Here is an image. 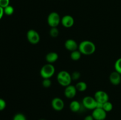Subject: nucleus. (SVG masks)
<instances>
[{"label":"nucleus","mask_w":121,"mask_h":120,"mask_svg":"<svg viewBox=\"0 0 121 120\" xmlns=\"http://www.w3.org/2000/svg\"><path fill=\"white\" fill-rule=\"evenodd\" d=\"M44 120V119H41V120Z\"/></svg>","instance_id":"c756f323"},{"label":"nucleus","mask_w":121,"mask_h":120,"mask_svg":"<svg viewBox=\"0 0 121 120\" xmlns=\"http://www.w3.org/2000/svg\"><path fill=\"white\" fill-rule=\"evenodd\" d=\"M61 23L65 28H71L74 23V20L73 16L69 15H66L63 16L61 19Z\"/></svg>","instance_id":"9b49d317"},{"label":"nucleus","mask_w":121,"mask_h":120,"mask_svg":"<svg viewBox=\"0 0 121 120\" xmlns=\"http://www.w3.org/2000/svg\"><path fill=\"white\" fill-rule=\"evenodd\" d=\"M65 47L66 49L69 51H74L78 50L79 45L76 42V41L72 39H69L66 40L65 43Z\"/></svg>","instance_id":"f8f14e48"},{"label":"nucleus","mask_w":121,"mask_h":120,"mask_svg":"<svg viewBox=\"0 0 121 120\" xmlns=\"http://www.w3.org/2000/svg\"><path fill=\"white\" fill-rule=\"evenodd\" d=\"M9 5V0H0V7L4 8Z\"/></svg>","instance_id":"393cba45"},{"label":"nucleus","mask_w":121,"mask_h":120,"mask_svg":"<svg viewBox=\"0 0 121 120\" xmlns=\"http://www.w3.org/2000/svg\"><path fill=\"white\" fill-rule=\"evenodd\" d=\"M27 38L28 42L32 44H37L40 40L39 32L34 29H30L27 32Z\"/></svg>","instance_id":"423d86ee"},{"label":"nucleus","mask_w":121,"mask_h":120,"mask_svg":"<svg viewBox=\"0 0 121 120\" xmlns=\"http://www.w3.org/2000/svg\"><path fill=\"white\" fill-rule=\"evenodd\" d=\"M78 50L85 55H92L96 51L95 44L92 41L85 40L79 44Z\"/></svg>","instance_id":"f257e3e1"},{"label":"nucleus","mask_w":121,"mask_h":120,"mask_svg":"<svg viewBox=\"0 0 121 120\" xmlns=\"http://www.w3.org/2000/svg\"><path fill=\"white\" fill-rule=\"evenodd\" d=\"M69 107L70 110L73 112H78L80 111L83 108H84L82 104L80 103V102L77 100H74V101H72L70 104Z\"/></svg>","instance_id":"4468645a"},{"label":"nucleus","mask_w":121,"mask_h":120,"mask_svg":"<svg viewBox=\"0 0 121 120\" xmlns=\"http://www.w3.org/2000/svg\"><path fill=\"white\" fill-rule=\"evenodd\" d=\"M92 115L95 120H105L107 112L103 108H96L92 111Z\"/></svg>","instance_id":"0eeeda50"},{"label":"nucleus","mask_w":121,"mask_h":120,"mask_svg":"<svg viewBox=\"0 0 121 120\" xmlns=\"http://www.w3.org/2000/svg\"><path fill=\"white\" fill-rule=\"evenodd\" d=\"M61 22V18L56 12H52L47 17V23L48 25L52 27H57Z\"/></svg>","instance_id":"20e7f679"},{"label":"nucleus","mask_w":121,"mask_h":120,"mask_svg":"<svg viewBox=\"0 0 121 120\" xmlns=\"http://www.w3.org/2000/svg\"><path fill=\"white\" fill-rule=\"evenodd\" d=\"M13 120H27V118L22 113H17L14 115Z\"/></svg>","instance_id":"4be33fe9"},{"label":"nucleus","mask_w":121,"mask_h":120,"mask_svg":"<svg viewBox=\"0 0 121 120\" xmlns=\"http://www.w3.org/2000/svg\"><path fill=\"white\" fill-rule=\"evenodd\" d=\"M82 54L79 50H76L71 52L70 58L73 61H78L80 59Z\"/></svg>","instance_id":"f3484780"},{"label":"nucleus","mask_w":121,"mask_h":120,"mask_svg":"<svg viewBox=\"0 0 121 120\" xmlns=\"http://www.w3.org/2000/svg\"><path fill=\"white\" fill-rule=\"evenodd\" d=\"M55 73V68L52 64H47L44 65L40 69V74L43 79L50 78Z\"/></svg>","instance_id":"7ed1b4c3"},{"label":"nucleus","mask_w":121,"mask_h":120,"mask_svg":"<svg viewBox=\"0 0 121 120\" xmlns=\"http://www.w3.org/2000/svg\"><path fill=\"white\" fill-rule=\"evenodd\" d=\"M77 91L80 92H83L87 89V85L86 84V82H83V81H80V82H78L76 85H75Z\"/></svg>","instance_id":"dca6fc26"},{"label":"nucleus","mask_w":121,"mask_h":120,"mask_svg":"<svg viewBox=\"0 0 121 120\" xmlns=\"http://www.w3.org/2000/svg\"><path fill=\"white\" fill-rule=\"evenodd\" d=\"M82 104L85 109L93 110L96 107L97 101H96L94 97L91 96H86L83 98Z\"/></svg>","instance_id":"39448f33"},{"label":"nucleus","mask_w":121,"mask_h":120,"mask_svg":"<svg viewBox=\"0 0 121 120\" xmlns=\"http://www.w3.org/2000/svg\"><path fill=\"white\" fill-rule=\"evenodd\" d=\"M58 58H59V55L55 52H50L46 55V61L49 64L54 63L57 61Z\"/></svg>","instance_id":"2eb2a0df"},{"label":"nucleus","mask_w":121,"mask_h":120,"mask_svg":"<svg viewBox=\"0 0 121 120\" xmlns=\"http://www.w3.org/2000/svg\"><path fill=\"white\" fill-rule=\"evenodd\" d=\"M103 109H104L106 112L111 111L112 110V109H113V104L109 101H107V102H106L104 104Z\"/></svg>","instance_id":"aec40b11"},{"label":"nucleus","mask_w":121,"mask_h":120,"mask_svg":"<svg viewBox=\"0 0 121 120\" xmlns=\"http://www.w3.org/2000/svg\"><path fill=\"white\" fill-rule=\"evenodd\" d=\"M52 107L55 111H60L65 107V103L62 99L59 97H56L52 100Z\"/></svg>","instance_id":"1a4fd4ad"},{"label":"nucleus","mask_w":121,"mask_h":120,"mask_svg":"<svg viewBox=\"0 0 121 120\" xmlns=\"http://www.w3.org/2000/svg\"><path fill=\"white\" fill-rule=\"evenodd\" d=\"M52 82L51 81L50 78H46L44 79L42 81V85L44 88H49L52 85Z\"/></svg>","instance_id":"5701e85b"},{"label":"nucleus","mask_w":121,"mask_h":120,"mask_svg":"<svg viewBox=\"0 0 121 120\" xmlns=\"http://www.w3.org/2000/svg\"><path fill=\"white\" fill-rule=\"evenodd\" d=\"M4 14L8 15V16L13 15L14 12V7L9 5H8L7 7H5L4 8Z\"/></svg>","instance_id":"a211bd4d"},{"label":"nucleus","mask_w":121,"mask_h":120,"mask_svg":"<svg viewBox=\"0 0 121 120\" xmlns=\"http://www.w3.org/2000/svg\"></svg>","instance_id":"7c9ffc66"},{"label":"nucleus","mask_w":121,"mask_h":120,"mask_svg":"<svg viewBox=\"0 0 121 120\" xmlns=\"http://www.w3.org/2000/svg\"><path fill=\"white\" fill-rule=\"evenodd\" d=\"M6 102L4 100L0 98V111L4 110L6 107Z\"/></svg>","instance_id":"a878e982"},{"label":"nucleus","mask_w":121,"mask_h":120,"mask_svg":"<svg viewBox=\"0 0 121 120\" xmlns=\"http://www.w3.org/2000/svg\"><path fill=\"white\" fill-rule=\"evenodd\" d=\"M77 91H77L75 86L70 84L66 87L64 93H65V95L66 98L69 99H72L76 95Z\"/></svg>","instance_id":"9d476101"},{"label":"nucleus","mask_w":121,"mask_h":120,"mask_svg":"<svg viewBox=\"0 0 121 120\" xmlns=\"http://www.w3.org/2000/svg\"><path fill=\"white\" fill-rule=\"evenodd\" d=\"M103 106H104V104L100 103V102H97L96 107V108H103Z\"/></svg>","instance_id":"c85d7f7f"},{"label":"nucleus","mask_w":121,"mask_h":120,"mask_svg":"<svg viewBox=\"0 0 121 120\" xmlns=\"http://www.w3.org/2000/svg\"><path fill=\"white\" fill-rule=\"evenodd\" d=\"M57 80L60 85L63 87H67L71 84L72 79L71 74L66 71H61L57 75Z\"/></svg>","instance_id":"f03ea898"},{"label":"nucleus","mask_w":121,"mask_h":120,"mask_svg":"<svg viewBox=\"0 0 121 120\" xmlns=\"http://www.w3.org/2000/svg\"><path fill=\"white\" fill-rule=\"evenodd\" d=\"M4 14V8H2L1 7H0V20H1V18H2Z\"/></svg>","instance_id":"cd10ccee"},{"label":"nucleus","mask_w":121,"mask_h":120,"mask_svg":"<svg viewBox=\"0 0 121 120\" xmlns=\"http://www.w3.org/2000/svg\"><path fill=\"white\" fill-rule=\"evenodd\" d=\"M49 34L52 38H56L59 34V31L57 27H52L50 29Z\"/></svg>","instance_id":"6ab92c4d"},{"label":"nucleus","mask_w":121,"mask_h":120,"mask_svg":"<svg viewBox=\"0 0 121 120\" xmlns=\"http://www.w3.org/2000/svg\"><path fill=\"white\" fill-rule=\"evenodd\" d=\"M72 80H78L80 78V73L78 71H74L71 74Z\"/></svg>","instance_id":"b1692460"},{"label":"nucleus","mask_w":121,"mask_h":120,"mask_svg":"<svg viewBox=\"0 0 121 120\" xmlns=\"http://www.w3.org/2000/svg\"><path fill=\"white\" fill-rule=\"evenodd\" d=\"M115 71L118 72L121 75V58H119L116 61L114 65Z\"/></svg>","instance_id":"412c9836"},{"label":"nucleus","mask_w":121,"mask_h":120,"mask_svg":"<svg viewBox=\"0 0 121 120\" xmlns=\"http://www.w3.org/2000/svg\"><path fill=\"white\" fill-rule=\"evenodd\" d=\"M83 120H95L94 118H93V116H92V115H89L85 116Z\"/></svg>","instance_id":"bb28decb"},{"label":"nucleus","mask_w":121,"mask_h":120,"mask_svg":"<svg viewBox=\"0 0 121 120\" xmlns=\"http://www.w3.org/2000/svg\"><path fill=\"white\" fill-rule=\"evenodd\" d=\"M94 98L98 102L104 104L109 101V95L107 93L104 91L99 90L95 92Z\"/></svg>","instance_id":"6e6552de"},{"label":"nucleus","mask_w":121,"mask_h":120,"mask_svg":"<svg viewBox=\"0 0 121 120\" xmlns=\"http://www.w3.org/2000/svg\"><path fill=\"white\" fill-rule=\"evenodd\" d=\"M109 80L111 83L113 85H118L121 82V75L118 72H112L109 76Z\"/></svg>","instance_id":"ddd939ff"}]
</instances>
